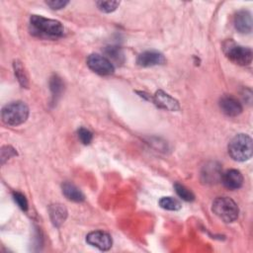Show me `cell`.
Instances as JSON below:
<instances>
[{"instance_id":"6da1fadb","label":"cell","mask_w":253,"mask_h":253,"mask_svg":"<svg viewBox=\"0 0 253 253\" xmlns=\"http://www.w3.org/2000/svg\"><path fill=\"white\" fill-rule=\"evenodd\" d=\"M31 33L39 38L55 40L64 34L62 24L53 19H47L40 15H32L30 18Z\"/></svg>"},{"instance_id":"7a4b0ae2","label":"cell","mask_w":253,"mask_h":253,"mask_svg":"<svg viewBox=\"0 0 253 253\" xmlns=\"http://www.w3.org/2000/svg\"><path fill=\"white\" fill-rule=\"evenodd\" d=\"M228 154L235 161H245L252 156V138L245 133L236 134L228 143Z\"/></svg>"},{"instance_id":"3957f363","label":"cell","mask_w":253,"mask_h":253,"mask_svg":"<svg viewBox=\"0 0 253 253\" xmlns=\"http://www.w3.org/2000/svg\"><path fill=\"white\" fill-rule=\"evenodd\" d=\"M1 117L5 124L9 126H19L27 121L29 117V108L22 101L11 102L4 106Z\"/></svg>"},{"instance_id":"277c9868","label":"cell","mask_w":253,"mask_h":253,"mask_svg":"<svg viewBox=\"0 0 253 253\" xmlns=\"http://www.w3.org/2000/svg\"><path fill=\"white\" fill-rule=\"evenodd\" d=\"M212 212L224 222H233L238 217L239 209L236 203L228 197H218L212 202Z\"/></svg>"},{"instance_id":"5b68a950","label":"cell","mask_w":253,"mask_h":253,"mask_svg":"<svg viewBox=\"0 0 253 253\" xmlns=\"http://www.w3.org/2000/svg\"><path fill=\"white\" fill-rule=\"evenodd\" d=\"M223 51L226 57L235 64L244 66L252 61V50L249 47L236 44L232 41H227L223 44Z\"/></svg>"},{"instance_id":"8992f818","label":"cell","mask_w":253,"mask_h":253,"mask_svg":"<svg viewBox=\"0 0 253 253\" xmlns=\"http://www.w3.org/2000/svg\"><path fill=\"white\" fill-rule=\"evenodd\" d=\"M88 67L99 75H111L115 71L114 64L106 56L98 53H92L87 57Z\"/></svg>"},{"instance_id":"52a82bcc","label":"cell","mask_w":253,"mask_h":253,"mask_svg":"<svg viewBox=\"0 0 253 253\" xmlns=\"http://www.w3.org/2000/svg\"><path fill=\"white\" fill-rule=\"evenodd\" d=\"M86 241L88 244L103 251L109 250L113 243L111 235L102 230H95L88 233L86 236Z\"/></svg>"},{"instance_id":"ba28073f","label":"cell","mask_w":253,"mask_h":253,"mask_svg":"<svg viewBox=\"0 0 253 253\" xmlns=\"http://www.w3.org/2000/svg\"><path fill=\"white\" fill-rule=\"evenodd\" d=\"M219 108L223 114L228 117H236L242 112L241 103L234 97L226 95L220 98Z\"/></svg>"},{"instance_id":"9c48e42d","label":"cell","mask_w":253,"mask_h":253,"mask_svg":"<svg viewBox=\"0 0 253 253\" xmlns=\"http://www.w3.org/2000/svg\"><path fill=\"white\" fill-rule=\"evenodd\" d=\"M136 62L142 67L155 66L163 64L165 62V57L161 52L155 50H146L137 56Z\"/></svg>"},{"instance_id":"30bf717a","label":"cell","mask_w":253,"mask_h":253,"mask_svg":"<svg viewBox=\"0 0 253 253\" xmlns=\"http://www.w3.org/2000/svg\"><path fill=\"white\" fill-rule=\"evenodd\" d=\"M152 101L154 102V104L164 110L167 111H178L180 110V106L177 100H175L173 97H171L170 95H168L167 93H165L162 90H158L155 95L152 98Z\"/></svg>"},{"instance_id":"8fae6325","label":"cell","mask_w":253,"mask_h":253,"mask_svg":"<svg viewBox=\"0 0 253 253\" xmlns=\"http://www.w3.org/2000/svg\"><path fill=\"white\" fill-rule=\"evenodd\" d=\"M235 29L241 34H249L252 31V17L248 10H240L234 17Z\"/></svg>"},{"instance_id":"7c38bea8","label":"cell","mask_w":253,"mask_h":253,"mask_svg":"<svg viewBox=\"0 0 253 253\" xmlns=\"http://www.w3.org/2000/svg\"><path fill=\"white\" fill-rule=\"evenodd\" d=\"M202 180L205 183H215L221 179V167L215 162H211L204 166L202 170Z\"/></svg>"},{"instance_id":"4fadbf2b","label":"cell","mask_w":253,"mask_h":253,"mask_svg":"<svg viewBox=\"0 0 253 253\" xmlns=\"http://www.w3.org/2000/svg\"><path fill=\"white\" fill-rule=\"evenodd\" d=\"M221 182L229 190H237L243 184V176L240 171L236 169H230L221 176Z\"/></svg>"},{"instance_id":"5bb4252c","label":"cell","mask_w":253,"mask_h":253,"mask_svg":"<svg viewBox=\"0 0 253 253\" xmlns=\"http://www.w3.org/2000/svg\"><path fill=\"white\" fill-rule=\"evenodd\" d=\"M49 217L52 224L56 227H59L67 217V210L61 204H53L48 208Z\"/></svg>"},{"instance_id":"9a60e30c","label":"cell","mask_w":253,"mask_h":253,"mask_svg":"<svg viewBox=\"0 0 253 253\" xmlns=\"http://www.w3.org/2000/svg\"><path fill=\"white\" fill-rule=\"evenodd\" d=\"M61 190H62V194L69 201L80 203V202H83L85 200L84 194L72 183L64 182L61 185Z\"/></svg>"},{"instance_id":"2e32d148","label":"cell","mask_w":253,"mask_h":253,"mask_svg":"<svg viewBox=\"0 0 253 253\" xmlns=\"http://www.w3.org/2000/svg\"><path fill=\"white\" fill-rule=\"evenodd\" d=\"M13 67H14V72H15V76L18 79L19 83L21 84V86L28 88L29 86V79H28V75L27 72L25 70V67L23 66V63L16 59L13 62Z\"/></svg>"},{"instance_id":"e0dca14e","label":"cell","mask_w":253,"mask_h":253,"mask_svg":"<svg viewBox=\"0 0 253 253\" xmlns=\"http://www.w3.org/2000/svg\"><path fill=\"white\" fill-rule=\"evenodd\" d=\"M49 86H50V91L52 93L53 102H56V100L58 99V97L61 95L63 91V82L61 78H59L57 75H53L50 78Z\"/></svg>"},{"instance_id":"ac0fdd59","label":"cell","mask_w":253,"mask_h":253,"mask_svg":"<svg viewBox=\"0 0 253 253\" xmlns=\"http://www.w3.org/2000/svg\"><path fill=\"white\" fill-rule=\"evenodd\" d=\"M159 206L167 211H178L181 209L180 202L172 197H162L159 200Z\"/></svg>"},{"instance_id":"d6986e66","label":"cell","mask_w":253,"mask_h":253,"mask_svg":"<svg viewBox=\"0 0 253 253\" xmlns=\"http://www.w3.org/2000/svg\"><path fill=\"white\" fill-rule=\"evenodd\" d=\"M105 53L107 55V58L111 61H117V62H123L124 55L122 50L118 46H107L105 48Z\"/></svg>"},{"instance_id":"ffe728a7","label":"cell","mask_w":253,"mask_h":253,"mask_svg":"<svg viewBox=\"0 0 253 253\" xmlns=\"http://www.w3.org/2000/svg\"><path fill=\"white\" fill-rule=\"evenodd\" d=\"M174 188H175V191H176L177 195H178L182 200H184V201H186V202H192V201H194V199H195L194 194H193L189 189H187L185 186H183V185H181V184H179V183H176V184L174 185Z\"/></svg>"},{"instance_id":"44dd1931","label":"cell","mask_w":253,"mask_h":253,"mask_svg":"<svg viewBox=\"0 0 253 253\" xmlns=\"http://www.w3.org/2000/svg\"><path fill=\"white\" fill-rule=\"evenodd\" d=\"M96 4L100 11L105 13H111L119 7L120 2L119 1H97Z\"/></svg>"},{"instance_id":"7402d4cb","label":"cell","mask_w":253,"mask_h":253,"mask_svg":"<svg viewBox=\"0 0 253 253\" xmlns=\"http://www.w3.org/2000/svg\"><path fill=\"white\" fill-rule=\"evenodd\" d=\"M77 134H78V138L80 139V141H81L83 144H85V145L90 144L91 141H92V139H93V134H92V132H91L89 129L85 128V127H80V128H78Z\"/></svg>"},{"instance_id":"603a6c76","label":"cell","mask_w":253,"mask_h":253,"mask_svg":"<svg viewBox=\"0 0 253 253\" xmlns=\"http://www.w3.org/2000/svg\"><path fill=\"white\" fill-rule=\"evenodd\" d=\"M13 199L15 201V203L18 205V207L22 210V211H27L28 210V201L25 197V195H23L20 192H14L13 193Z\"/></svg>"},{"instance_id":"cb8c5ba5","label":"cell","mask_w":253,"mask_h":253,"mask_svg":"<svg viewBox=\"0 0 253 253\" xmlns=\"http://www.w3.org/2000/svg\"><path fill=\"white\" fill-rule=\"evenodd\" d=\"M16 155H17V152L12 146H10V145L3 146L1 149V163L4 164V162L7 159H9L12 156H16Z\"/></svg>"},{"instance_id":"d4e9b609","label":"cell","mask_w":253,"mask_h":253,"mask_svg":"<svg viewBox=\"0 0 253 253\" xmlns=\"http://www.w3.org/2000/svg\"><path fill=\"white\" fill-rule=\"evenodd\" d=\"M45 3L51 9L59 10V9L64 8L68 4V1L67 0H50V1H46Z\"/></svg>"}]
</instances>
